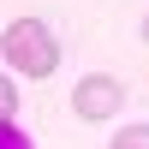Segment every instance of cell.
Here are the masks:
<instances>
[{
	"instance_id": "1",
	"label": "cell",
	"mask_w": 149,
	"mask_h": 149,
	"mask_svg": "<svg viewBox=\"0 0 149 149\" xmlns=\"http://www.w3.org/2000/svg\"><path fill=\"white\" fill-rule=\"evenodd\" d=\"M0 54H6V66L12 72H24V78H54V66H60V42H54V30H48L42 18H18L6 36H0Z\"/></svg>"
},
{
	"instance_id": "3",
	"label": "cell",
	"mask_w": 149,
	"mask_h": 149,
	"mask_svg": "<svg viewBox=\"0 0 149 149\" xmlns=\"http://www.w3.org/2000/svg\"><path fill=\"white\" fill-rule=\"evenodd\" d=\"M113 149H149V125H125V131H113Z\"/></svg>"
},
{
	"instance_id": "2",
	"label": "cell",
	"mask_w": 149,
	"mask_h": 149,
	"mask_svg": "<svg viewBox=\"0 0 149 149\" xmlns=\"http://www.w3.org/2000/svg\"><path fill=\"white\" fill-rule=\"evenodd\" d=\"M72 113H78L84 125H102V119L125 113V84H119L113 72H84L78 90H72Z\"/></svg>"
},
{
	"instance_id": "5",
	"label": "cell",
	"mask_w": 149,
	"mask_h": 149,
	"mask_svg": "<svg viewBox=\"0 0 149 149\" xmlns=\"http://www.w3.org/2000/svg\"><path fill=\"white\" fill-rule=\"evenodd\" d=\"M0 149H36V143H30V137H24V131L6 119V125H0Z\"/></svg>"
},
{
	"instance_id": "4",
	"label": "cell",
	"mask_w": 149,
	"mask_h": 149,
	"mask_svg": "<svg viewBox=\"0 0 149 149\" xmlns=\"http://www.w3.org/2000/svg\"><path fill=\"white\" fill-rule=\"evenodd\" d=\"M18 113V90H12V78H0V125Z\"/></svg>"
},
{
	"instance_id": "6",
	"label": "cell",
	"mask_w": 149,
	"mask_h": 149,
	"mask_svg": "<svg viewBox=\"0 0 149 149\" xmlns=\"http://www.w3.org/2000/svg\"><path fill=\"white\" fill-rule=\"evenodd\" d=\"M143 48H149V18H143Z\"/></svg>"
}]
</instances>
